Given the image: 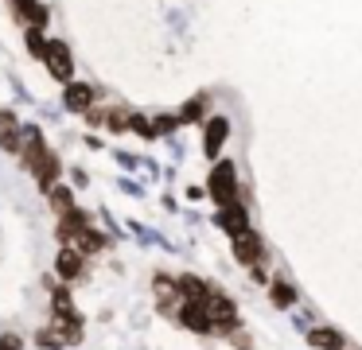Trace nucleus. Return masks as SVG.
I'll return each instance as SVG.
<instances>
[{
    "label": "nucleus",
    "instance_id": "21",
    "mask_svg": "<svg viewBox=\"0 0 362 350\" xmlns=\"http://www.w3.org/2000/svg\"><path fill=\"white\" fill-rule=\"evenodd\" d=\"M269 300H273L276 308H296V288H292L288 280H269Z\"/></svg>",
    "mask_w": 362,
    "mask_h": 350
},
{
    "label": "nucleus",
    "instance_id": "23",
    "mask_svg": "<svg viewBox=\"0 0 362 350\" xmlns=\"http://www.w3.org/2000/svg\"><path fill=\"white\" fill-rule=\"evenodd\" d=\"M206 105H211V98H206V93L191 98L187 105L180 109V124H191V121H199V117H206Z\"/></svg>",
    "mask_w": 362,
    "mask_h": 350
},
{
    "label": "nucleus",
    "instance_id": "6",
    "mask_svg": "<svg viewBox=\"0 0 362 350\" xmlns=\"http://www.w3.org/2000/svg\"><path fill=\"white\" fill-rule=\"evenodd\" d=\"M175 319H180V327H187L191 334H203V339H211V334H218V331H214V319H211V311H206L199 300H183L180 308H175Z\"/></svg>",
    "mask_w": 362,
    "mask_h": 350
},
{
    "label": "nucleus",
    "instance_id": "1",
    "mask_svg": "<svg viewBox=\"0 0 362 350\" xmlns=\"http://www.w3.org/2000/svg\"><path fill=\"white\" fill-rule=\"evenodd\" d=\"M86 272H90V257L86 253H78L74 245H59V253H55V276L63 280V284H82L86 280Z\"/></svg>",
    "mask_w": 362,
    "mask_h": 350
},
{
    "label": "nucleus",
    "instance_id": "25",
    "mask_svg": "<svg viewBox=\"0 0 362 350\" xmlns=\"http://www.w3.org/2000/svg\"><path fill=\"white\" fill-rule=\"evenodd\" d=\"M129 129L141 132L144 140H156V129H152V121H148L144 113H129Z\"/></svg>",
    "mask_w": 362,
    "mask_h": 350
},
{
    "label": "nucleus",
    "instance_id": "3",
    "mask_svg": "<svg viewBox=\"0 0 362 350\" xmlns=\"http://www.w3.org/2000/svg\"><path fill=\"white\" fill-rule=\"evenodd\" d=\"M206 194H211L218 206H226V202L238 199V175H234V163H214L211 168V179H206Z\"/></svg>",
    "mask_w": 362,
    "mask_h": 350
},
{
    "label": "nucleus",
    "instance_id": "26",
    "mask_svg": "<svg viewBox=\"0 0 362 350\" xmlns=\"http://www.w3.org/2000/svg\"><path fill=\"white\" fill-rule=\"evenodd\" d=\"M0 350H28V339L20 331H4L0 334Z\"/></svg>",
    "mask_w": 362,
    "mask_h": 350
},
{
    "label": "nucleus",
    "instance_id": "20",
    "mask_svg": "<svg viewBox=\"0 0 362 350\" xmlns=\"http://www.w3.org/2000/svg\"><path fill=\"white\" fill-rule=\"evenodd\" d=\"M32 342H35V346H40V350H66L51 319H47V323H43V327H35V331H32Z\"/></svg>",
    "mask_w": 362,
    "mask_h": 350
},
{
    "label": "nucleus",
    "instance_id": "8",
    "mask_svg": "<svg viewBox=\"0 0 362 350\" xmlns=\"http://www.w3.org/2000/svg\"><path fill=\"white\" fill-rule=\"evenodd\" d=\"M94 226V214L90 210H71V214H63V218H55V241L59 245H74V241L82 238V230H90Z\"/></svg>",
    "mask_w": 362,
    "mask_h": 350
},
{
    "label": "nucleus",
    "instance_id": "2",
    "mask_svg": "<svg viewBox=\"0 0 362 350\" xmlns=\"http://www.w3.org/2000/svg\"><path fill=\"white\" fill-rule=\"evenodd\" d=\"M203 308L211 311L214 331H218V334H230V339H234V331H238V308H234V300H230L226 292H218V288H211V296L203 300Z\"/></svg>",
    "mask_w": 362,
    "mask_h": 350
},
{
    "label": "nucleus",
    "instance_id": "15",
    "mask_svg": "<svg viewBox=\"0 0 362 350\" xmlns=\"http://www.w3.org/2000/svg\"><path fill=\"white\" fill-rule=\"evenodd\" d=\"M226 132H230V121H226V117H211V121H206V129H203V152L211 156V160L222 152V144H226Z\"/></svg>",
    "mask_w": 362,
    "mask_h": 350
},
{
    "label": "nucleus",
    "instance_id": "10",
    "mask_svg": "<svg viewBox=\"0 0 362 350\" xmlns=\"http://www.w3.org/2000/svg\"><path fill=\"white\" fill-rule=\"evenodd\" d=\"M20 148H24V121L8 105H0V152L20 156Z\"/></svg>",
    "mask_w": 362,
    "mask_h": 350
},
{
    "label": "nucleus",
    "instance_id": "11",
    "mask_svg": "<svg viewBox=\"0 0 362 350\" xmlns=\"http://www.w3.org/2000/svg\"><path fill=\"white\" fill-rule=\"evenodd\" d=\"M63 171H66V168H63V156H59L55 148H51V152L43 156V160L35 163V168H32V183L40 187L43 194H47L51 187H59V183H63Z\"/></svg>",
    "mask_w": 362,
    "mask_h": 350
},
{
    "label": "nucleus",
    "instance_id": "16",
    "mask_svg": "<svg viewBox=\"0 0 362 350\" xmlns=\"http://www.w3.org/2000/svg\"><path fill=\"white\" fill-rule=\"evenodd\" d=\"M43 199H47V206H51V214H55V218H63V214H71V210H78V202H74V187H71V183L51 187Z\"/></svg>",
    "mask_w": 362,
    "mask_h": 350
},
{
    "label": "nucleus",
    "instance_id": "27",
    "mask_svg": "<svg viewBox=\"0 0 362 350\" xmlns=\"http://www.w3.org/2000/svg\"><path fill=\"white\" fill-rule=\"evenodd\" d=\"M180 124V117H172V113H160L156 121H152V129H156V136H168V132Z\"/></svg>",
    "mask_w": 362,
    "mask_h": 350
},
{
    "label": "nucleus",
    "instance_id": "17",
    "mask_svg": "<svg viewBox=\"0 0 362 350\" xmlns=\"http://www.w3.org/2000/svg\"><path fill=\"white\" fill-rule=\"evenodd\" d=\"M74 249H78V253H86V257H98V253H105V249H110V238H105V230L90 226V230H82V238L74 241Z\"/></svg>",
    "mask_w": 362,
    "mask_h": 350
},
{
    "label": "nucleus",
    "instance_id": "4",
    "mask_svg": "<svg viewBox=\"0 0 362 350\" xmlns=\"http://www.w3.org/2000/svg\"><path fill=\"white\" fill-rule=\"evenodd\" d=\"M43 66H47V74L55 78V82H74V54L71 47L63 43V39H47V54H43Z\"/></svg>",
    "mask_w": 362,
    "mask_h": 350
},
{
    "label": "nucleus",
    "instance_id": "28",
    "mask_svg": "<svg viewBox=\"0 0 362 350\" xmlns=\"http://www.w3.org/2000/svg\"><path fill=\"white\" fill-rule=\"evenodd\" d=\"M90 179H86V171L82 168H71V187H86Z\"/></svg>",
    "mask_w": 362,
    "mask_h": 350
},
{
    "label": "nucleus",
    "instance_id": "7",
    "mask_svg": "<svg viewBox=\"0 0 362 350\" xmlns=\"http://www.w3.org/2000/svg\"><path fill=\"white\" fill-rule=\"evenodd\" d=\"M47 152H51V144H47V136H43L40 124H24V148H20V156H16L20 168L32 175V168H35V163H40Z\"/></svg>",
    "mask_w": 362,
    "mask_h": 350
},
{
    "label": "nucleus",
    "instance_id": "19",
    "mask_svg": "<svg viewBox=\"0 0 362 350\" xmlns=\"http://www.w3.org/2000/svg\"><path fill=\"white\" fill-rule=\"evenodd\" d=\"M308 342H312L315 350H346V339L339 331H331V327H312V331H308Z\"/></svg>",
    "mask_w": 362,
    "mask_h": 350
},
{
    "label": "nucleus",
    "instance_id": "18",
    "mask_svg": "<svg viewBox=\"0 0 362 350\" xmlns=\"http://www.w3.org/2000/svg\"><path fill=\"white\" fill-rule=\"evenodd\" d=\"M175 284H180V300H199V303H203L206 296H211V284H206L203 276H191V272L175 276Z\"/></svg>",
    "mask_w": 362,
    "mask_h": 350
},
{
    "label": "nucleus",
    "instance_id": "24",
    "mask_svg": "<svg viewBox=\"0 0 362 350\" xmlns=\"http://www.w3.org/2000/svg\"><path fill=\"white\" fill-rule=\"evenodd\" d=\"M105 129H110V132H125L129 129V113L121 105H110V109H105Z\"/></svg>",
    "mask_w": 362,
    "mask_h": 350
},
{
    "label": "nucleus",
    "instance_id": "22",
    "mask_svg": "<svg viewBox=\"0 0 362 350\" xmlns=\"http://www.w3.org/2000/svg\"><path fill=\"white\" fill-rule=\"evenodd\" d=\"M24 47H28V54H32V59L43 62V54H47V35H43L40 28H24Z\"/></svg>",
    "mask_w": 362,
    "mask_h": 350
},
{
    "label": "nucleus",
    "instance_id": "13",
    "mask_svg": "<svg viewBox=\"0 0 362 350\" xmlns=\"http://www.w3.org/2000/svg\"><path fill=\"white\" fill-rule=\"evenodd\" d=\"M8 8H12V16H16L20 23H24V28H47V8L40 4V0H8Z\"/></svg>",
    "mask_w": 362,
    "mask_h": 350
},
{
    "label": "nucleus",
    "instance_id": "9",
    "mask_svg": "<svg viewBox=\"0 0 362 350\" xmlns=\"http://www.w3.org/2000/svg\"><path fill=\"white\" fill-rule=\"evenodd\" d=\"M98 105V90H94V82H66L63 86V109L66 113H86V109H94Z\"/></svg>",
    "mask_w": 362,
    "mask_h": 350
},
{
    "label": "nucleus",
    "instance_id": "29",
    "mask_svg": "<svg viewBox=\"0 0 362 350\" xmlns=\"http://www.w3.org/2000/svg\"><path fill=\"white\" fill-rule=\"evenodd\" d=\"M250 272H253V280H257V284H265V264H253Z\"/></svg>",
    "mask_w": 362,
    "mask_h": 350
},
{
    "label": "nucleus",
    "instance_id": "12",
    "mask_svg": "<svg viewBox=\"0 0 362 350\" xmlns=\"http://www.w3.org/2000/svg\"><path fill=\"white\" fill-rule=\"evenodd\" d=\"M214 222H218L222 230H226L230 238H234V233L250 230V210H245V202H242V199H234V202H226V206H218Z\"/></svg>",
    "mask_w": 362,
    "mask_h": 350
},
{
    "label": "nucleus",
    "instance_id": "5",
    "mask_svg": "<svg viewBox=\"0 0 362 350\" xmlns=\"http://www.w3.org/2000/svg\"><path fill=\"white\" fill-rule=\"evenodd\" d=\"M230 249H234V261L245 264V269H253V264L265 261V241H261V233L253 230V226L242 230V233H234V238H230Z\"/></svg>",
    "mask_w": 362,
    "mask_h": 350
},
{
    "label": "nucleus",
    "instance_id": "14",
    "mask_svg": "<svg viewBox=\"0 0 362 350\" xmlns=\"http://www.w3.org/2000/svg\"><path fill=\"white\" fill-rule=\"evenodd\" d=\"M74 288L71 284H63V280H59V284H51V296H47V315L51 319H63V315H74Z\"/></svg>",
    "mask_w": 362,
    "mask_h": 350
}]
</instances>
